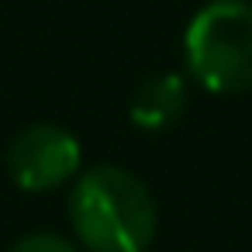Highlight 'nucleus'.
I'll return each mask as SVG.
<instances>
[{
    "instance_id": "20e7f679",
    "label": "nucleus",
    "mask_w": 252,
    "mask_h": 252,
    "mask_svg": "<svg viewBox=\"0 0 252 252\" xmlns=\"http://www.w3.org/2000/svg\"><path fill=\"white\" fill-rule=\"evenodd\" d=\"M187 111V76L183 73H156L138 83L131 94L128 118L142 131H166Z\"/></svg>"
},
{
    "instance_id": "7ed1b4c3",
    "label": "nucleus",
    "mask_w": 252,
    "mask_h": 252,
    "mask_svg": "<svg viewBox=\"0 0 252 252\" xmlns=\"http://www.w3.org/2000/svg\"><path fill=\"white\" fill-rule=\"evenodd\" d=\"M80 138L63 125H32L14 135L7 149V176L25 193L59 190L80 176Z\"/></svg>"
},
{
    "instance_id": "f03ea898",
    "label": "nucleus",
    "mask_w": 252,
    "mask_h": 252,
    "mask_svg": "<svg viewBox=\"0 0 252 252\" xmlns=\"http://www.w3.org/2000/svg\"><path fill=\"white\" fill-rule=\"evenodd\" d=\"M183 76L218 97L252 87V0H211L190 18Z\"/></svg>"
},
{
    "instance_id": "39448f33",
    "label": "nucleus",
    "mask_w": 252,
    "mask_h": 252,
    "mask_svg": "<svg viewBox=\"0 0 252 252\" xmlns=\"http://www.w3.org/2000/svg\"><path fill=\"white\" fill-rule=\"evenodd\" d=\"M7 252H80V245L56 231H32V235H21Z\"/></svg>"
},
{
    "instance_id": "f257e3e1",
    "label": "nucleus",
    "mask_w": 252,
    "mask_h": 252,
    "mask_svg": "<svg viewBox=\"0 0 252 252\" xmlns=\"http://www.w3.org/2000/svg\"><path fill=\"white\" fill-rule=\"evenodd\" d=\"M69 224L87 252H145L159 228L152 190L121 166H90L69 190Z\"/></svg>"
}]
</instances>
